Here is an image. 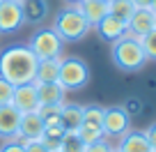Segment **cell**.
Segmentation results:
<instances>
[{"label": "cell", "instance_id": "obj_1", "mask_svg": "<svg viewBox=\"0 0 156 152\" xmlns=\"http://www.w3.org/2000/svg\"><path fill=\"white\" fill-rule=\"evenodd\" d=\"M37 65L39 60L30 51L28 44H16L0 53V76L5 81H9L14 88L25 83H34Z\"/></svg>", "mask_w": 156, "mask_h": 152}, {"label": "cell", "instance_id": "obj_2", "mask_svg": "<svg viewBox=\"0 0 156 152\" xmlns=\"http://www.w3.org/2000/svg\"><path fill=\"white\" fill-rule=\"evenodd\" d=\"M112 62H115L117 69H122V72H140L142 67L147 65V55L142 51V44L140 39L131 37V35H124L119 37L117 42H112Z\"/></svg>", "mask_w": 156, "mask_h": 152}, {"label": "cell", "instance_id": "obj_3", "mask_svg": "<svg viewBox=\"0 0 156 152\" xmlns=\"http://www.w3.org/2000/svg\"><path fill=\"white\" fill-rule=\"evenodd\" d=\"M51 28H53L55 32L60 35V39L67 44V42L83 39L85 35L92 30V25H90L87 19L76 9V5H71V7H64V9H60L58 14H55Z\"/></svg>", "mask_w": 156, "mask_h": 152}, {"label": "cell", "instance_id": "obj_4", "mask_svg": "<svg viewBox=\"0 0 156 152\" xmlns=\"http://www.w3.org/2000/svg\"><path fill=\"white\" fill-rule=\"evenodd\" d=\"M58 83L62 85L67 92L71 90H83L90 83V67L85 60L73 58V55H62L60 58V74Z\"/></svg>", "mask_w": 156, "mask_h": 152}, {"label": "cell", "instance_id": "obj_5", "mask_svg": "<svg viewBox=\"0 0 156 152\" xmlns=\"http://www.w3.org/2000/svg\"><path fill=\"white\" fill-rule=\"evenodd\" d=\"M30 51L37 55V60H48V58H62L64 42L53 28H41L30 37Z\"/></svg>", "mask_w": 156, "mask_h": 152}, {"label": "cell", "instance_id": "obj_6", "mask_svg": "<svg viewBox=\"0 0 156 152\" xmlns=\"http://www.w3.org/2000/svg\"><path fill=\"white\" fill-rule=\"evenodd\" d=\"M131 127V118L124 106H108L103 111V136L106 138H122Z\"/></svg>", "mask_w": 156, "mask_h": 152}, {"label": "cell", "instance_id": "obj_7", "mask_svg": "<svg viewBox=\"0 0 156 152\" xmlns=\"http://www.w3.org/2000/svg\"><path fill=\"white\" fill-rule=\"evenodd\" d=\"M25 23L21 0H0V32H16Z\"/></svg>", "mask_w": 156, "mask_h": 152}, {"label": "cell", "instance_id": "obj_8", "mask_svg": "<svg viewBox=\"0 0 156 152\" xmlns=\"http://www.w3.org/2000/svg\"><path fill=\"white\" fill-rule=\"evenodd\" d=\"M23 113L14 108L12 104L0 106V138L2 141H16L19 138V124Z\"/></svg>", "mask_w": 156, "mask_h": 152}, {"label": "cell", "instance_id": "obj_9", "mask_svg": "<svg viewBox=\"0 0 156 152\" xmlns=\"http://www.w3.org/2000/svg\"><path fill=\"white\" fill-rule=\"evenodd\" d=\"M154 23H156V14L151 9H147V7H140L126 21V32L131 37H136V39H140V37H145L147 32L154 30Z\"/></svg>", "mask_w": 156, "mask_h": 152}, {"label": "cell", "instance_id": "obj_10", "mask_svg": "<svg viewBox=\"0 0 156 152\" xmlns=\"http://www.w3.org/2000/svg\"><path fill=\"white\" fill-rule=\"evenodd\" d=\"M44 132H46V124H44V120H41V115H39L37 111L21 115L19 141H41Z\"/></svg>", "mask_w": 156, "mask_h": 152}, {"label": "cell", "instance_id": "obj_11", "mask_svg": "<svg viewBox=\"0 0 156 152\" xmlns=\"http://www.w3.org/2000/svg\"><path fill=\"white\" fill-rule=\"evenodd\" d=\"M12 106L19 108L21 113L39 111V97H37V88H34V83L16 85V88H14V97H12Z\"/></svg>", "mask_w": 156, "mask_h": 152}, {"label": "cell", "instance_id": "obj_12", "mask_svg": "<svg viewBox=\"0 0 156 152\" xmlns=\"http://www.w3.org/2000/svg\"><path fill=\"white\" fill-rule=\"evenodd\" d=\"M39 97V106H62L67 102V90L55 81V83H34Z\"/></svg>", "mask_w": 156, "mask_h": 152}, {"label": "cell", "instance_id": "obj_13", "mask_svg": "<svg viewBox=\"0 0 156 152\" xmlns=\"http://www.w3.org/2000/svg\"><path fill=\"white\" fill-rule=\"evenodd\" d=\"M94 28H97V32L101 35V39H106V42L112 44V42H117L119 37L126 35V21L117 19V16H112V14H106Z\"/></svg>", "mask_w": 156, "mask_h": 152}, {"label": "cell", "instance_id": "obj_14", "mask_svg": "<svg viewBox=\"0 0 156 152\" xmlns=\"http://www.w3.org/2000/svg\"><path fill=\"white\" fill-rule=\"evenodd\" d=\"M115 150L117 152H151V147H149V141H147L145 132H131V129H129V132L119 138Z\"/></svg>", "mask_w": 156, "mask_h": 152}, {"label": "cell", "instance_id": "obj_15", "mask_svg": "<svg viewBox=\"0 0 156 152\" xmlns=\"http://www.w3.org/2000/svg\"><path fill=\"white\" fill-rule=\"evenodd\" d=\"M76 9L80 12V14L87 19V23L94 28V25L108 14V2L106 0H80V2H76Z\"/></svg>", "mask_w": 156, "mask_h": 152}, {"label": "cell", "instance_id": "obj_16", "mask_svg": "<svg viewBox=\"0 0 156 152\" xmlns=\"http://www.w3.org/2000/svg\"><path fill=\"white\" fill-rule=\"evenodd\" d=\"M60 124L64 132H76L83 124V106L80 104H67L60 106Z\"/></svg>", "mask_w": 156, "mask_h": 152}, {"label": "cell", "instance_id": "obj_17", "mask_svg": "<svg viewBox=\"0 0 156 152\" xmlns=\"http://www.w3.org/2000/svg\"><path fill=\"white\" fill-rule=\"evenodd\" d=\"M58 74H60V58L39 60L34 83H55V81H58Z\"/></svg>", "mask_w": 156, "mask_h": 152}, {"label": "cell", "instance_id": "obj_18", "mask_svg": "<svg viewBox=\"0 0 156 152\" xmlns=\"http://www.w3.org/2000/svg\"><path fill=\"white\" fill-rule=\"evenodd\" d=\"M136 9L138 7L133 5V0H110L108 2V14L117 16V19H122V21H129Z\"/></svg>", "mask_w": 156, "mask_h": 152}, {"label": "cell", "instance_id": "obj_19", "mask_svg": "<svg viewBox=\"0 0 156 152\" xmlns=\"http://www.w3.org/2000/svg\"><path fill=\"white\" fill-rule=\"evenodd\" d=\"M23 5V14H25V21H41L46 14V2L44 0H21Z\"/></svg>", "mask_w": 156, "mask_h": 152}, {"label": "cell", "instance_id": "obj_20", "mask_svg": "<svg viewBox=\"0 0 156 152\" xmlns=\"http://www.w3.org/2000/svg\"><path fill=\"white\" fill-rule=\"evenodd\" d=\"M60 150L62 152H87V145L80 141L76 132H64L60 138Z\"/></svg>", "mask_w": 156, "mask_h": 152}, {"label": "cell", "instance_id": "obj_21", "mask_svg": "<svg viewBox=\"0 0 156 152\" xmlns=\"http://www.w3.org/2000/svg\"><path fill=\"white\" fill-rule=\"evenodd\" d=\"M76 134L80 136V141H83L85 145H92V143H97V141H101V138H106V136H103V129H101V127L85 124V122L76 129Z\"/></svg>", "mask_w": 156, "mask_h": 152}, {"label": "cell", "instance_id": "obj_22", "mask_svg": "<svg viewBox=\"0 0 156 152\" xmlns=\"http://www.w3.org/2000/svg\"><path fill=\"white\" fill-rule=\"evenodd\" d=\"M103 111H106V108L99 106V104L83 106V122L85 124H94V127H101L103 124Z\"/></svg>", "mask_w": 156, "mask_h": 152}, {"label": "cell", "instance_id": "obj_23", "mask_svg": "<svg viewBox=\"0 0 156 152\" xmlns=\"http://www.w3.org/2000/svg\"><path fill=\"white\" fill-rule=\"evenodd\" d=\"M140 44H142L147 60H156V28L151 32H147L145 37H140Z\"/></svg>", "mask_w": 156, "mask_h": 152}, {"label": "cell", "instance_id": "obj_24", "mask_svg": "<svg viewBox=\"0 0 156 152\" xmlns=\"http://www.w3.org/2000/svg\"><path fill=\"white\" fill-rule=\"evenodd\" d=\"M12 97H14V85L0 76V106L12 104Z\"/></svg>", "mask_w": 156, "mask_h": 152}, {"label": "cell", "instance_id": "obj_25", "mask_svg": "<svg viewBox=\"0 0 156 152\" xmlns=\"http://www.w3.org/2000/svg\"><path fill=\"white\" fill-rule=\"evenodd\" d=\"M115 147L108 143V138H101V141L92 143V145H87V152H112Z\"/></svg>", "mask_w": 156, "mask_h": 152}, {"label": "cell", "instance_id": "obj_26", "mask_svg": "<svg viewBox=\"0 0 156 152\" xmlns=\"http://www.w3.org/2000/svg\"><path fill=\"white\" fill-rule=\"evenodd\" d=\"M0 152H25V147H23V143L16 138V141H5L0 145Z\"/></svg>", "mask_w": 156, "mask_h": 152}, {"label": "cell", "instance_id": "obj_27", "mask_svg": "<svg viewBox=\"0 0 156 152\" xmlns=\"http://www.w3.org/2000/svg\"><path fill=\"white\" fill-rule=\"evenodd\" d=\"M21 143H23L25 152H51L41 141H21Z\"/></svg>", "mask_w": 156, "mask_h": 152}, {"label": "cell", "instance_id": "obj_28", "mask_svg": "<svg viewBox=\"0 0 156 152\" xmlns=\"http://www.w3.org/2000/svg\"><path fill=\"white\" fill-rule=\"evenodd\" d=\"M145 136H147V141H149V147L156 150V122H151L149 127L145 129Z\"/></svg>", "mask_w": 156, "mask_h": 152}, {"label": "cell", "instance_id": "obj_29", "mask_svg": "<svg viewBox=\"0 0 156 152\" xmlns=\"http://www.w3.org/2000/svg\"><path fill=\"white\" fill-rule=\"evenodd\" d=\"M133 5H136L138 9H140V7H147V9H149V5H151V0H133Z\"/></svg>", "mask_w": 156, "mask_h": 152}, {"label": "cell", "instance_id": "obj_30", "mask_svg": "<svg viewBox=\"0 0 156 152\" xmlns=\"http://www.w3.org/2000/svg\"><path fill=\"white\" fill-rule=\"evenodd\" d=\"M149 9H151V12H154V14H156V0H151V5H149Z\"/></svg>", "mask_w": 156, "mask_h": 152}, {"label": "cell", "instance_id": "obj_31", "mask_svg": "<svg viewBox=\"0 0 156 152\" xmlns=\"http://www.w3.org/2000/svg\"><path fill=\"white\" fill-rule=\"evenodd\" d=\"M69 2H73V5H76V2H80V0H69Z\"/></svg>", "mask_w": 156, "mask_h": 152}, {"label": "cell", "instance_id": "obj_32", "mask_svg": "<svg viewBox=\"0 0 156 152\" xmlns=\"http://www.w3.org/2000/svg\"><path fill=\"white\" fill-rule=\"evenodd\" d=\"M51 152H62V150H51Z\"/></svg>", "mask_w": 156, "mask_h": 152}, {"label": "cell", "instance_id": "obj_33", "mask_svg": "<svg viewBox=\"0 0 156 152\" xmlns=\"http://www.w3.org/2000/svg\"><path fill=\"white\" fill-rule=\"evenodd\" d=\"M106 2H110V0H106Z\"/></svg>", "mask_w": 156, "mask_h": 152}, {"label": "cell", "instance_id": "obj_34", "mask_svg": "<svg viewBox=\"0 0 156 152\" xmlns=\"http://www.w3.org/2000/svg\"><path fill=\"white\" fill-rule=\"evenodd\" d=\"M154 28H156V23H154Z\"/></svg>", "mask_w": 156, "mask_h": 152}, {"label": "cell", "instance_id": "obj_35", "mask_svg": "<svg viewBox=\"0 0 156 152\" xmlns=\"http://www.w3.org/2000/svg\"><path fill=\"white\" fill-rule=\"evenodd\" d=\"M112 152H117V150H112Z\"/></svg>", "mask_w": 156, "mask_h": 152}, {"label": "cell", "instance_id": "obj_36", "mask_svg": "<svg viewBox=\"0 0 156 152\" xmlns=\"http://www.w3.org/2000/svg\"><path fill=\"white\" fill-rule=\"evenodd\" d=\"M151 152H156V150H151Z\"/></svg>", "mask_w": 156, "mask_h": 152}]
</instances>
